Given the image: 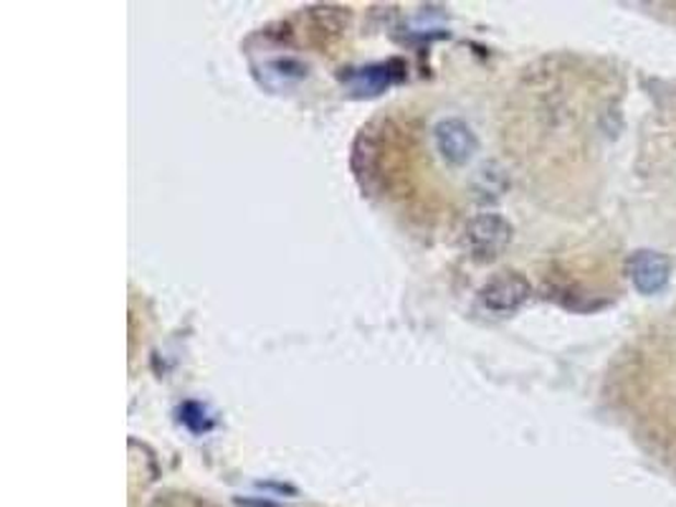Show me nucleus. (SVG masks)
Wrapping results in <instances>:
<instances>
[{"label":"nucleus","instance_id":"nucleus-1","mask_svg":"<svg viewBox=\"0 0 676 507\" xmlns=\"http://www.w3.org/2000/svg\"><path fill=\"white\" fill-rule=\"evenodd\" d=\"M512 227L510 221L497 214H481L466 227V246L477 262H492L510 246Z\"/></svg>","mask_w":676,"mask_h":507},{"label":"nucleus","instance_id":"nucleus-2","mask_svg":"<svg viewBox=\"0 0 676 507\" xmlns=\"http://www.w3.org/2000/svg\"><path fill=\"white\" fill-rule=\"evenodd\" d=\"M529 295H533V287L525 277L517 272H502L479 289V302L489 312L506 315V312L520 310L529 300Z\"/></svg>","mask_w":676,"mask_h":507},{"label":"nucleus","instance_id":"nucleus-3","mask_svg":"<svg viewBox=\"0 0 676 507\" xmlns=\"http://www.w3.org/2000/svg\"><path fill=\"white\" fill-rule=\"evenodd\" d=\"M626 272H629L633 287L639 289L641 295H656L669 285L672 262L669 256L643 249V252H636L633 256H629Z\"/></svg>","mask_w":676,"mask_h":507},{"label":"nucleus","instance_id":"nucleus-4","mask_svg":"<svg viewBox=\"0 0 676 507\" xmlns=\"http://www.w3.org/2000/svg\"><path fill=\"white\" fill-rule=\"evenodd\" d=\"M433 140H436V150L451 165H462L477 152V138L462 119H441L433 130Z\"/></svg>","mask_w":676,"mask_h":507},{"label":"nucleus","instance_id":"nucleus-5","mask_svg":"<svg viewBox=\"0 0 676 507\" xmlns=\"http://www.w3.org/2000/svg\"><path fill=\"white\" fill-rule=\"evenodd\" d=\"M396 71H393L391 64H375V67H365L348 74V84L352 87L356 94H377L383 92V87H388L396 82Z\"/></svg>","mask_w":676,"mask_h":507}]
</instances>
